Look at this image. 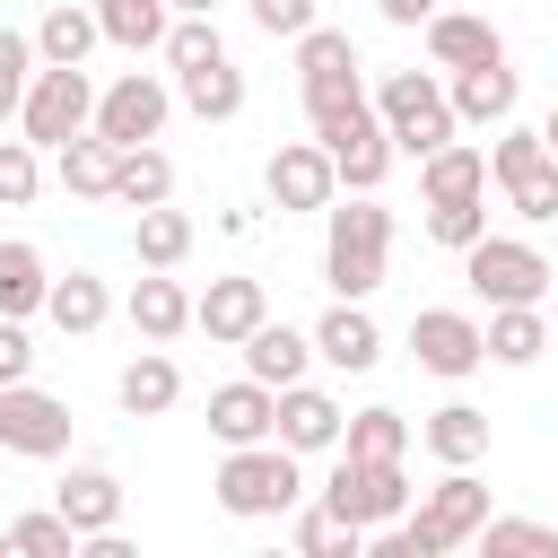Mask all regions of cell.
I'll list each match as a JSON object with an SVG mask.
<instances>
[{
    "mask_svg": "<svg viewBox=\"0 0 558 558\" xmlns=\"http://www.w3.org/2000/svg\"><path fill=\"white\" fill-rule=\"evenodd\" d=\"M384 262H392V209L384 201H331L323 209V279L340 305H366L384 288Z\"/></svg>",
    "mask_w": 558,
    "mask_h": 558,
    "instance_id": "cell-1",
    "label": "cell"
},
{
    "mask_svg": "<svg viewBox=\"0 0 558 558\" xmlns=\"http://www.w3.org/2000/svg\"><path fill=\"white\" fill-rule=\"evenodd\" d=\"M375 122H384V140L401 148V157H436V148H453V96H445V78L436 70H392L384 87H375Z\"/></svg>",
    "mask_w": 558,
    "mask_h": 558,
    "instance_id": "cell-2",
    "label": "cell"
},
{
    "mask_svg": "<svg viewBox=\"0 0 558 558\" xmlns=\"http://www.w3.org/2000/svg\"><path fill=\"white\" fill-rule=\"evenodd\" d=\"M209 488H218V506H227L235 523L296 514V506H305V471H296V453H288V445H244V453H227Z\"/></svg>",
    "mask_w": 558,
    "mask_h": 558,
    "instance_id": "cell-3",
    "label": "cell"
},
{
    "mask_svg": "<svg viewBox=\"0 0 558 558\" xmlns=\"http://www.w3.org/2000/svg\"><path fill=\"white\" fill-rule=\"evenodd\" d=\"M462 279H471V296H488V314H506V305H541L558 270H549V253L523 244V235H480V244L462 253Z\"/></svg>",
    "mask_w": 558,
    "mask_h": 558,
    "instance_id": "cell-4",
    "label": "cell"
},
{
    "mask_svg": "<svg viewBox=\"0 0 558 558\" xmlns=\"http://www.w3.org/2000/svg\"><path fill=\"white\" fill-rule=\"evenodd\" d=\"M314 506H331L340 523H357V532H384V523H410V471L401 462H331L323 471V497Z\"/></svg>",
    "mask_w": 558,
    "mask_h": 558,
    "instance_id": "cell-5",
    "label": "cell"
},
{
    "mask_svg": "<svg viewBox=\"0 0 558 558\" xmlns=\"http://www.w3.org/2000/svg\"><path fill=\"white\" fill-rule=\"evenodd\" d=\"M488 532V488L471 480V471H445L418 506H410V541L427 549V558H453V549H471Z\"/></svg>",
    "mask_w": 558,
    "mask_h": 558,
    "instance_id": "cell-6",
    "label": "cell"
},
{
    "mask_svg": "<svg viewBox=\"0 0 558 558\" xmlns=\"http://www.w3.org/2000/svg\"><path fill=\"white\" fill-rule=\"evenodd\" d=\"M17 131H26V148H70V140H87V131H96V87H87V70H35Z\"/></svg>",
    "mask_w": 558,
    "mask_h": 558,
    "instance_id": "cell-7",
    "label": "cell"
},
{
    "mask_svg": "<svg viewBox=\"0 0 558 558\" xmlns=\"http://www.w3.org/2000/svg\"><path fill=\"white\" fill-rule=\"evenodd\" d=\"M166 113H174L166 78H148V70H122V78L96 96V140H113V148H148V140L166 131Z\"/></svg>",
    "mask_w": 558,
    "mask_h": 558,
    "instance_id": "cell-8",
    "label": "cell"
},
{
    "mask_svg": "<svg viewBox=\"0 0 558 558\" xmlns=\"http://www.w3.org/2000/svg\"><path fill=\"white\" fill-rule=\"evenodd\" d=\"M0 453H26V462L70 453V401L61 392H35V384H9L0 392Z\"/></svg>",
    "mask_w": 558,
    "mask_h": 558,
    "instance_id": "cell-9",
    "label": "cell"
},
{
    "mask_svg": "<svg viewBox=\"0 0 558 558\" xmlns=\"http://www.w3.org/2000/svg\"><path fill=\"white\" fill-rule=\"evenodd\" d=\"M410 349H418V366L427 375H471V366H488V331L462 314V305H418L410 314Z\"/></svg>",
    "mask_w": 558,
    "mask_h": 558,
    "instance_id": "cell-10",
    "label": "cell"
},
{
    "mask_svg": "<svg viewBox=\"0 0 558 558\" xmlns=\"http://www.w3.org/2000/svg\"><path fill=\"white\" fill-rule=\"evenodd\" d=\"M262 183H270L279 209H331L340 201V166L323 157V140H279L270 166H262Z\"/></svg>",
    "mask_w": 558,
    "mask_h": 558,
    "instance_id": "cell-11",
    "label": "cell"
},
{
    "mask_svg": "<svg viewBox=\"0 0 558 558\" xmlns=\"http://www.w3.org/2000/svg\"><path fill=\"white\" fill-rule=\"evenodd\" d=\"M192 323L209 331V349H244V340L270 323V296H262V279H209V288L192 296Z\"/></svg>",
    "mask_w": 558,
    "mask_h": 558,
    "instance_id": "cell-12",
    "label": "cell"
},
{
    "mask_svg": "<svg viewBox=\"0 0 558 558\" xmlns=\"http://www.w3.org/2000/svg\"><path fill=\"white\" fill-rule=\"evenodd\" d=\"M209 436H218L227 453L270 445V436H279V392L253 384V375H244V384H218V392H209Z\"/></svg>",
    "mask_w": 558,
    "mask_h": 558,
    "instance_id": "cell-13",
    "label": "cell"
},
{
    "mask_svg": "<svg viewBox=\"0 0 558 558\" xmlns=\"http://www.w3.org/2000/svg\"><path fill=\"white\" fill-rule=\"evenodd\" d=\"M340 436H349V410H340L323 384L279 392V436H270V445H288V453L305 462V453H340Z\"/></svg>",
    "mask_w": 558,
    "mask_h": 558,
    "instance_id": "cell-14",
    "label": "cell"
},
{
    "mask_svg": "<svg viewBox=\"0 0 558 558\" xmlns=\"http://www.w3.org/2000/svg\"><path fill=\"white\" fill-rule=\"evenodd\" d=\"M427 61L453 70V78H462V70H497V61H506V35H497L488 17H471V9H436V17H427Z\"/></svg>",
    "mask_w": 558,
    "mask_h": 558,
    "instance_id": "cell-15",
    "label": "cell"
},
{
    "mask_svg": "<svg viewBox=\"0 0 558 558\" xmlns=\"http://www.w3.org/2000/svg\"><path fill=\"white\" fill-rule=\"evenodd\" d=\"M52 514H61L78 541H96V532H122V480H113V471H96V462H78V471L52 488Z\"/></svg>",
    "mask_w": 558,
    "mask_h": 558,
    "instance_id": "cell-16",
    "label": "cell"
},
{
    "mask_svg": "<svg viewBox=\"0 0 558 558\" xmlns=\"http://www.w3.org/2000/svg\"><path fill=\"white\" fill-rule=\"evenodd\" d=\"M418 201H427V209H462V201H488V148H471V140L436 148V157L418 166Z\"/></svg>",
    "mask_w": 558,
    "mask_h": 558,
    "instance_id": "cell-17",
    "label": "cell"
},
{
    "mask_svg": "<svg viewBox=\"0 0 558 558\" xmlns=\"http://www.w3.org/2000/svg\"><path fill=\"white\" fill-rule=\"evenodd\" d=\"M314 357H323V366H340V375H366V366L384 357L375 314H366V305H331V314L314 323Z\"/></svg>",
    "mask_w": 558,
    "mask_h": 558,
    "instance_id": "cell-18",
    "label": "cell"
},
{
    "mask_svg": "<svg viewBox=\"0 0 558 558\" xmlns=\"http://www.w3.org/2000/svg\"><path fill=\"white\" fill-rule=\"evenodd\" d=\"M305 366H314V331L262 323V331L244 340V375H253V384H270V392H296V384H305Z\"/></svg>",
    "mask_w": 558,
    "mask_h": 558,
    "instance_id": "cell-19",
    "label": "cell"
},
{
    "mask_svg": "<svg viewBox=\"0 0 558 558\" xmlns=\"http://www.w3.org/2000/svg\"><path fill=\"white\" fill-rule=\"evenodd\" d=\"M131 331H140L148 349L183 340V331H192V296H183V279H166V270L131 279Z\"/></svg>",
    "mask_w": 558,
    "mask_h": 558,
    "instance_id": "cell-20",
    "label": "cell"
},
{
    "mask_svg": "<svg viewBox=\"0 0 558 558\" xmlns=\"http://www.w3.org/2000/svg\"><path fill=\"white\" fill-rule=\"evenodd\" d=\"M44 305H52V270H44V253L26 235H9L0 244V323H26Z\"/></svg>",
    "mask_w": 558,
    "mask_h": 558,
    "instance_id": "cell-21",
    "label": "cell"
},
{
    "mask_svg": "<svg viewBox=\"0 0 558 558\" xmlns=\"http://www.w3.org/2000/svg\"><path fill=\"white\" fill-rule=\"evenodd\" d=\"M96 44H105V26H96V9H78V0L44 9V26H35V61H44V70H78Z\"/></svg>",
    "mask_w": 558,
    "mask_h": 558,
    "instance_id": "cell-22",
    "label": "cell"
},
{
    "mask_svg": "<svg viewBox=\"0 0 558 558\" xmlns=\"http://www.w3.org/2000/svg\"><path fill=\"white\" fill-rule=\"evenodd\" d=\"M113 401H122L131 418H157V410H174V401H183V366H174L166 349H140V357L122 366V384H113Z\"/></svg>",
    "mask_w": 558,
    "mask_h": 558,
    "instance_id": "cell-23",
    "label": "cell"
},
{
    "mask_svg": "<svg viewBox=\"0 0 558 558\" xmlns=\"http://www.w3.org/2000/svg\"><path fill=\"white\" fill-rule=\"evenodd\" d=\"M418 445H427L445 471H471V462L488 453V410H471V401H445V410L418 427Z\"/></svg>",
    "mask_w": 558,
    "mask_h": 558,
    "instance_id": "cell-24",
    "label": "cell"
},
{
    "mask_svg": "<svg viewBox=\"0 0 558 558\" xmlns=\"http://www.w3.org/2000/svg\"><path fill=\"white\" fill-rule=\"evenodd\" d=\"M445 96H453V122H497V131H506V122H514V96H523V78L497 61V70H462Z\"/></svg>",
    "mask_w": 558,
    "mask_h": 558,
    "instance_id": "cell-25",
    "label": "cell"
},
{
    "mask_svg": "<svg viewBox=\"0 0 558 558\" xmlns=\"http://www.w3.org/2000/svg\"><path fill=\"white\" fill-rule=\"evenodd\" d=\"M52 174H61V192H78V201H113V174H122V148L113 140H70V148H52Z\"/></svg>",
    "mask_w": 558,
    "mask_h": 558,
    "instance_id": "cell-26",
    "label": "cell"
},
{
    "mask_svg": "<svg viewBox=\"0 0 558 558\" xmlns=\"http://www.w3.org/2000/svg\"><path fill=\"white\" fill-rule=\"evenodd\" d=\"M96 9V26H105V44H122V52H166V35H174V9L166 0H87Z\"/></svg>",
    "mask_w": 558,
    "mask_h": 558,
    "instance_id": "cell-27",
    "label": "cell"
},
{
    "mask_svg": "<svg viewBox=\"0 0 558 558\" xmlns=\"http://www.w3.org/2000/svg\"><path fill=\"white\" fill-rule=\"evenodd\" d=\"M357 78V44L340 35V26H314L305 44H296V87L314 96V87H349Z\"/></svg>",
    "mask_w": 558,
    "mask_h": 558,
    "instance_id": "cell-28",
    "label": "cell"
},
{
    "mask_svg": "<svg viewBox=\"0 0 558 558\" xmlns=\"http://www.w3.org/2000/svg\"><path fill=\"white\" fill-rule=\"evenodd\" d=\"M131 253H140V270H174L183 253H192V218L166 201V209H140L131 218Z\"/></svg>",
    "mask_w": 558,
    "mask_h": 558,
    "instance_id": "cell-29",
    "label": "cell"
},
{
    "mask_svg": "<svg viewBox=\"0 0 558 558\" xmlns=\"http://www.w3.org/2000/svg\"><path fill=\"white\" fill-rule=\"evenodd\" d=\"M113 201H122V209H166V201H174V166H166V148H122Z\"/></svg>",
    "mask_w": 558,
    "mask_h": 558,
    "instance_id": "cell-30",
    "label": "cell"
},
{
    "mask_svg": "<svg viewBox=\"0 0 558 558\" xmlns=\"http://www.w3.org/2000/svg\"><path fill=\"white\" fill-rule=\"evenodd\" d=\"M44 314H52L70 340H87V331L113 314V296H105V279H96V270H70V279H52V305H44Z\"/></svg>",
    "mask_w": 558,
    "mask_h": 558,
    "instance_id": "cell-31",
    "label": "cell"
},
{
    "mask_svg": "<svg viewBox=\"0 0 558 558\" xmlns=\"http://www.w3.org/2000/svg\"><path fill=\"white\" fill-rule=\"evenodd\" d=\"M480 331H488V357H497V366H532V357L549 349V323H541V305H506V314H488Z\"/></svg>",
    "mask_w": 558,
    "mask_h": 558,
    "instance_id": "cell-32",
    "label": "cell"
},
{
    "mask_svg": "<svg viewBox=\"0 0 558 558\" xmlns=\"http://www.w3.org/2000/svg\"><path fill=\"white\" fill-rule=\"evenodd\" d=\"M288 549H296V558H366V532H357V523H340L331 506H296Z\"/></svg>",
    "mask_w": 558,
    "mask_h": 558,
    "instance_id": "cell-33",
    "label": "cell"
},
{
    "mask_svg": "<svg viewBox=\"0 0 558 558\" xmlns=\"http://www.w3.org/2000/svg\"><path fill=\"white\" fill-rule=\"evenodd\" d=\"M340 453H349V462H401V453H410V418H401V410H357L349 436H340Z\"/></svg>",
    "mask_w": 558,
    "mask_h": 558,
    "instance_id": "cell-34",
    "label": "cell"
},
{
    "mask_svg": "<svg viewBox=\"0 0 558 558\" xmlns=\"http://www.w3.org/2000/svg\"><path fill=\"white\" fill-rule=\"evenodd\" d=\"M480 558H558V523H532V514H488V532L471 541Z\"/></svg>",
    "mask_w": 558,
    "mask_h": 558,
    "instance_id": "cell-35",
    "label": "cell"
},
{
    "mask_svg": "<svg viewBox=\"0 0 558 558\" xmlns=\"http://www.w3.org/2000/svg\"><path fill=\"white\" fill-rule=\"evenodd\" d=\"M183 105H192L201 122H235V113H244V70H235V61L192 70V78H183Z\"/></svg>",
    "mask_w": 558,
    "mask_h": 558,
    "instance_id": "cell-36",
    "label": "cell"
},
{
    "mask_svg": "<svg viewBox=\"0 0 558 558\" xmlns=\"http://www.w3.org/2000/svg\"><path fill=\"white\" fill-rule=\"evenodd\" d=\"M166 61H174V78H192V70H218V61H227V44H218V17H174V35H166Z\"/></svg>",
    "mask_w": 558,
    "mask_h": 558,
    "instance_id": "cell-37",
    "label": "cell"
},
{
    "mask_svg": "<svg viewBox=\"0 0 558 558\" xmlns=\"http://www.w3.org/2000/svg\"><path fill=\"white\" fill-rule=\"evenodd\" d=\"M541 157H549V140H541V131H523V122H506V131H497V148H488V183L506 192V183H523Z\"/></svg>",
    "mask_w": 558,
    "mask_h": 558,
    "instance_id": "cell-38",
    "label": "cell"
},
{
    "mask_svg": "<svg viewBox=\"0 0 558 558\" xmlns=\"http://www.w3.org/2000/svg\"><path fill=\"white\" fill-rule=\"evenodd\" d=\"M9 541H17L26 558H78V532H70L52 506H44V514H17V523H9Z\"/></svg>",
    "mask_w": 558,
    "mask_h": 558,
    "instance_id": "cell-39",
    "label": "cell"
},
{
    "mask_svg": "<svg viewBox=\"0 0 558 558\" xmlns=\"http://www.w3.org/2000/svg\"><path fill=\"white\" fill-rule=\"evenodd\" d=\"M506 201H514V218H532V227H549L558 218V157H541L523 183H506Z\"/></svg>",
    "mask_w": 558,
    "mask_h": 558,
    "instance_id": "cell-40",
    "label": "cell"
},
{
    "mask_svg": "<svg viewBox=\"0 0 558 558\" xmlns=\"http://www.w3.org/2000/svg\"><path fill=\"white\" fill-rule=\"evenodd\" d=\"M427 235H436L445 253H471V244L488 235V201H462V209H427Z\"/></svg>",
    "mask_w": 558,
    "mask_h": 558,
    "instance_id": "cell-41",
    "label": "cell"
},
{
    "mask_svg": "<svg viewBox=\"0 0 558 558\" xmlns=\"http://www.w3.org/2000/svg\"><path fill=\"white\" fill-rule=\"evenodd\" d=\"M35 183H44V157H35L26 140H0V201H9V209H26V201H35Z\"/></svg>",
    "mask_w": 558,
    "mask_h": 558,
    "instance_id": "cell-42",
    "label": "cell"
},
{
    "mask_svg": "<svg viewBox=\"0 0 558 558\" xmlns=\"http://www.w3.org/2000/svg\"><path fill=\"white\" fill-rule=\"evenodd\" d=\"M253 26H262V35H288V44H305V35H314V0H253Z\"/></svg>",
    "mask_w": 558,
    "mask_h": 558,
    "instance_id": "cell-43",
    "label": "cell"
},
{
    "mask_svg": "<svg viewBox=\"0 0 558 558\" xmlns=\"http://www.w3.org/2000/svg\"><path fill=\"white\" fill-rule=\"evenodd\" d=\"M26 375H35V340H26V323H0V392Z\"/></svg>",
    "mask_w": 558,
    "mask_h": 558,
    "instance_id": "cell-44",
    "label": "cell"
},
{
    "mask_svg": "<svg viewBox=\"0 0 558 558\" xmlns=\"http://www.w3.org/2000/svg\"><path fill=\"white\" fill-rule=\"evenodd\" d=\"M0 78H35V35L0 26Z\"/></svg>",
    "mask_w": 558,
    "mask_h": 558,
    "instance_id": "cell-45",
    "label": "cell"
},
{
    "mask_svg": "<svg viewBox=\"0 0 558 558\" xmlns=\"http://www.w3.org/2000/svg\"><path fill=\"white\" fill-rule=\"evenodd\" d=\"M366 558H427V549L410 541V523H384V532H366Z\"/></svg>",
    "mask_w": 558,
    "mask_h": 558,
    "instance_id": "cell-46",
    "label": "cell"
},
{
    "mask_svg": "<svg viewBox=\"0 0 558 558\" xmlns=\"http://www.w3.org/2000/svg\"><path fill=\"white\" fill-rule=\"evenodd\" d=\"M375 9H384L392 26H427V17H436V0H375Z\"/></svg>",
    "mask_w": 558,
    "mask_h": 558,
    "instance_id": "cell-47",
    "label": "cell"
},
{
    "mask_svg": "<svg viewBox=\"0 0 558 558\" xmlns=\"http://www.w3.org/2000/svg\"><path fill=\"white\" fill-rule=\"evenodd\" d=\"M78 558H140L122 532H96V541H78Z\"/></svg>",
    "mask_w": 558,
    "mask_h": 558,
    "instance_id": "cell-48",
    "label": "cell"
},
{
    "mask_svg": "<svg viewBox=\"0 0 558 558\" xmlns=\"http://www.w3.org/2000/svg\"><path fill=\"white\" fill-rule=\"evenodd\" d=\"M174 17H218V0H166Z\"/></svg>",
    "mask_w": 558,
    "mask_h": 558,
    "instance_id": "cell-49",
    "label": "cell"
},
{
    "mask_svg": "<svg viewBox=\"0 0 558 558\" xmlns=\"http://www.w3.org/2000/svg\"><path fill=\"white\" fill-rule=\"evenodd\" d=\"M541 140H549V157H558V105H549V122H541Z\"/></svg>",
    "mask_w": 558,
    "mask_h": 558,
    "instance_id": "cell-50",
    "label": "cell"
},
{
    "mask_svg": "<svg viewBox=\"0 0 558 558\" xmlns=\"http://www.w3.org/2000/svg\"><path fill=\"white\" fill-rule=\"evenodd\" d=\"M0 558H26V549H17V541H9V532H0Z\"/></svg>",
    "mask_w": 558,
    "mask_h": 558,
    "instance_id": "cell-51",
    "label": "cell"
},
{
    "mask_svg": "<svg viewBox=\"0 0 558 558\" xmlns=\"http://www.w3.org/2000/svg\"><path fill=\"white\" fill-rule=\"evenodd\" d=\"M253 558H296V549H253Z\"/></svg>",
    "mask_w": 558,
    "mask_h": 558,
    "instance_id": "cell-52",
    "label": "cell"
},
{
    "mask_svg": "<svg viewBox=\"0 0 558 558\" xmlns=\"http://www.w3.org/2000/svg\"><path fill=\"white\" fill-rule=\"evenodd\" d=\"M453 558H480V549H453Z\"/></svg>",
    "mask_w": 558,
    "mask_h": 558,
    "instance_id": "cell-53",
    "label": "cell"
}]
</instances>
